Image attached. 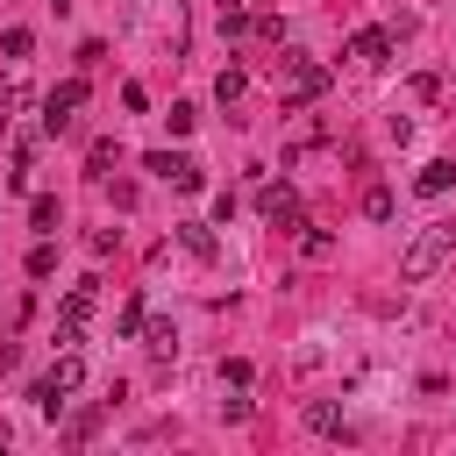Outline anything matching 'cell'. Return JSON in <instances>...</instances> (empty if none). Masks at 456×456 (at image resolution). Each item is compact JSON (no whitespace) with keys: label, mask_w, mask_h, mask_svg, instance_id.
I'll return each mask as SVG.
<instances>
[{"label":"cell","mask_w":456,"mask_h":456,"mask_svg":"<svg viewBox=\"0 0 456 456\" xmlns=\"http://www.w3.org/2000/svg\"><path fill=\"white\" fill-rule=\"evenodd\" d=\"M57 321H64V328H86V321H93V278L64 292V306H57Z\"/></svg>","instance_id":"obj_9"},{"label":"cell","mask_w":456,"mask_h":456,"mask_svg":"<svg viewBox=\"0 0 456 456\" xmlns=\"http://www.w3.org/2000/svg\"><path fill=\"white\" fill-rule=\"evenodd\" d=\"M242 86H249V78H242V71H235V64H228V71H221V78H214V100H221V107H228V100H242Z\"/></svg>","instance_id":"obj_13"},{"label":"cell","mask_w":456,"mask_h":456,"mask_svg":"<svg viewBox=\"0 0 456 456\" xmlns=\"http://www.w3.org/2000/svg\"><path fill=\"white\" fill-rule=\"evenodd\" d=\"M0 50H7V57H14V64H21V57H28V50H36V36H28V28H7V36H0Z\"/></svg>","instance_id":"obj_16"},{"label":"cell","mask_w":456,"mask_h":456,"mask_svg":"<svg viewBox=\"0 0 456 456\" xmlns=\"http://www.w3.org/2000/svg\"><path fill=\"white\" fill-rule=\"evenodd\" d=\"M449 185H456V164H449V157H435V164H420V178H413V192H420V200H442Z\"/></svg>","instance_id":"obj_8"},{"label":"cell","mask_w":456,"mask_h":456,"mask_svg":"<svg viewBox=\"0 0 456 456\" xmlns=\"http://www.w3.org/2000/svg\"><path fill=\"white\" fill-rule=\"evenodd\" d=\"M28 221L50 235V228H57V200H50V192H36V200H28Z\"/></svg>","instance_id":"obj_15"},{"label":"cell","mask_w":456,"mask_h":456,"mask_svg":"<svg viewBox=\"0 0 456 456\" xmlns=\"http://www.w3.org/2000/svg\"><path fill=\"white\" fill-rule=\"evenodd\" d=\"M328 93V64L314 57H285V107H314Z\"/></svg>","instance_id":"obj_2"},{"label":"cell","mask_w":456,"mask_h":456,"mask_svg":"<svg viewBox=\"0 0 456 456\" xmlns=\"http://www.w3.org/2000/svg\"><path fill=\"white\" fill-rule=\"evenodd\" d=\"M78 107H86V78H64V86H50V93H43V128H50V135H64Z\"/></svg>","instance_id":"obj_3"},{"label":"cell","mask_w":456,"mask_h":456,"mask_svg":"<svg viewBox=\"0 0 456 456\" xmlns=\"http://www.w3.org/2000/svg\"><path fill=\"white\" fill-rule=\"evenodd\" d=\"M142 321H150V314H142V299H128V306H121V321H114V328H121V335H142Z\"/></svg>","instance_id":"obj_19"},{"label":"cell","mask_w":456,"mask_h":456,"mask_svg":"<svg viewBox=\"0 0 456 456\" xmlns=\"http://www.w3.org/2000/svg\"><path fill=\"white\" fill-rule=\"evenodd\" d=\"M0 449H7V420H0Z\"/></svg>","instance_id":"obj_20"},{"label":"cell","mask_w":456,"mask_h":456,"mask_svg":"<svg viewBox=\"0 0 456 456\" xmlns=\"http://www.w3.org/2000/svg\"><path fill=\"white\" fill-rule=\"evenodd\" d=\"M142 349H150V356H178V321H164V314L142 321Z\"/></svg>","instance_id":"obj_10"},{"label":"cell","mask_w":456,"mask_h":456,"mask_svg":"<svg viewBox=\"0 0 456 456\" xmlns=\"http://www.w3.org/2000/svg\"><path fill=\"white\" fill-rule=\"evenodd\" d=\"M178 242H185L200 264H214V228H207V221H185V228H178Z\"/></svg>","instance_id":"obj_12"},{"label":"cell","mask_w":456,"mask_h":456,"mask_svg":"<svg viewBox=\"0 0 456 456\" xmlns=\"http://www.w3.org/2000/svg\"><path fill=\"white\" fill-rule=\"evenodd\" d=\"M449 249H456V228H449V221H428V228L406 242V256H399V285H428V278L449 264Z\"/></svg>","instance_id":"obj_1"},{"label":"cell","mask_w":456,"mask_h":456,"mask_svg":"<svg viewBox=\"0 0 456 456\" xmlns=\"http://www.w3.org/2000/svg\"><path fill=\"white\" fill-rule=\"evenodd\" d=\"M306 428H314V435H349V420H342L335 399H314V406H306Z\"/></svg>","instance_id":"obj_11"},{"label":"cell","mask_w":456,"mask_h":456,"mask_svg":"<svg viewBox=\"0 0 456 456\" xmlns=\"http://www.w3.org/2000/svg\"><path fill=\"white\" fill-rule=\"evenodd\" d=\"M363 214H370V221H392V185H370V192H363Z\"/></svg>","instance_id":"obj_14"},{"label":"cell","mask_w":456,"mask_h":456,"mask_svg":"<svg viewBox=\"0 0 456 456\" xmlns=\"http://www.w3.org/2000/svg\"><path fill=\"white\" fill-rule=\"evenodd\" d=\"M349 57L356 64H392V28H356L349 36Z\"/></svg>","instance_id":"obj_6"},{"label":"cell","mask_w":456,"mask_h":456,"mask_svg":"<svg viewBox=\"0 0 456 456\" xmlns=\"http://www.w3.org/2000/svg\"><path fill=\"white\" fill-rule=\"evenodd\" d=\"M256 214H264L271 228H299V192H292V185H264V192H256Z\"/></svg>","instance_id":"obj_5"},{"label":"cell","mask_w":456,"mask_h":456,"mask_svg":"<svg viewBox=\"0 0 456 456\" xmlns=\"http://www.w3.org/2000/svg\"><path fill=\"white\" fill-rule=\"evenodd\" d=\"M299 249H306V256H328V249H335V235H328V228H306V235H299Z\"/></svg>","instance_id":"obj_18"},{"label":"cell","mask_w":456,"mask_h":456,"mask_svg":"<svg viewBox=\"0 0 456 456\" xmlns=\"http://www.w3.org/2000/svg\"><path fill=\"white\" fill-rule=\"evenodd\" d=\"M50 271H57V249L36 242V249H28V278H50Z\"/></svg>","instance_id":"obj_17"},{"label":"cell","mask_w":456,"mask_h":456,"mask_svg":"<svg viewBox=\"0 0 456 456\" xmlns=\"http://www.w3.org/2000/svg\"><path fill=\"white\" fill-rule=\"evenodd\" d=\"M50 385L71 399V392L86 385V356H78V349H57V356H50Z\"/></svg>","instance_id":"obj_7"},{"label":"cell","mask_w":456,"mask_h":456,"mask_svg":"<svg viewBox=\"0 0 456 456\" xmlns=\"http://www.w3.org/2000/svg\"><path fill=\"white\" fill-rule=\"evenodd\" d=\"M142 171H157V178H164V185H178V192H200V185H207V171H200L192 157H171V150H150V157H142Z\"/></svg>","instance_id":"obj_4"}]
</instances>
